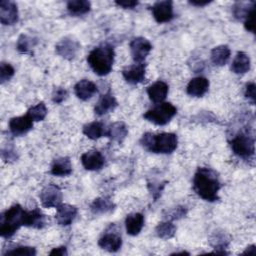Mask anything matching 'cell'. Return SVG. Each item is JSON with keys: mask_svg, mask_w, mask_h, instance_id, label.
<instances>
[{"mask_svg": "<svg viewBox=\"0 0 256 256\" xmlns=\"http://www.w3.org/2000/svg\"><path fill=\"white\" fill-rule=\"evenodd\" d=\"M229 143L232 151L238 157H241L243 159H249L254 155V138L246 132L238 133L230 140Z\"/></svg>", "mask_w": 256, "mask_h": 256, "instance_id": "cell-6", "label": "cell"}, {"mask_svg": "<svg viewBox=\"0 0 256 256\" xmlns=\"http://www.w3.org/2000/svg\"><path fill=\"white\" fill-rule=\"evenodd\" d=\"M81 163L86 170H100L105 163V158L98 150H89L81 155Z\"/></svg>", "mask_w": 256, "mask_h": 256, "instance_id": "cell-11", "label": "cell"}, {"mask_svg": "<svg viewBox=\"0 0 256 256\" xmlns=\"http://www.w3.org/2000/svg\"><path fill=\"white\" fill-rule=\"evenodd\" d=\"M151 49V43L144 37H136L130 42L131 55L136 63H142L150 53Z\"/></svg>", "mask_w": 256, "mask_h": 256, "instance_id": "cell-9", "label": "cell"}, {"mask_svg": "<svg viewBox=\"0 0 256 256\" xmlns=\"http://www.w3.org/2000/svg\"><path fill=\"white\" fill-rule=\"evenodd\" d=\"M250 69V58L244 52H238L232 61L231 70L235 74H244Z\"/></svg>", "mask_w": 256, "mask_h": 256, "instance_id": "cell-26", "label": "cell"}, {"mask_svg": "<svg viewBox=\"0 0 256 256\" xmlns=\"http://www.w3.org/2000/svg\"><path fill=\"white\" fill-rule=\"evenodd\" d=\"M115 4L119 7L125 8V9H132L138 5V1L133 0H124V1H115Z\"/></svg>", "mask_w": 256, "mask_h": 256, "instance_id": "cell-41", "label": "cell"}, {"mask_svg": "<svg viewBox=\"0 0 256 256\" xmlns=\"http://www.w3.org/2000/svg\"><path fill=\"white\" fill-rule=\"evenodd\" d=\"M255 5V3L253 2L251 4V6L249 4L246 3H242V2H238L233 6V14L237 19H242L245 18V16L247 15L248 11Z\"/></svg>", "mask_w": 256, "mask_h": 256, "instance_id": "cell-35", "label": "cell"}, {"mask_svg": "<svg viewBox=\"0 0 256 256\" xmlns=\"http://www.w3.org/2000/svg\"><path fill=\"white\" fill-rule=\"evenodd\" d=\"M49 254L56 255V256H65L68 254V252H67V248L65 246H60L57 248H53Z\"/></svg>", "mask_w": 256, "mask_h": 256, "instance_id": "cell-42", "label": "cell"}, {"mask_svg": "<svg viewBox=\"0 0 256 256\" xmlns=\"http://www.w3.org/2000/svg\"><path fill=\"white\" fill-rule=\"evenodd\" d=\"M144 226V216L141 213L135 212L127 215L125 219L126 232L131 236L138 235Z\"/></svg>", "mask_w": 256, "mask_h": 256, "instance_id": "cell-21", "label": "cell"}, {"mask_svg": "<svg viewBox=\"0 0 256 256\" xmlns=\"http://www.w3.org/2000/svg\"><path fill=\"white\" fill-rule=\"evenodd\" d=\"M155 232H156V235L159 238L167 240V239H170V238L174 237V235L176 233V227L171 221L166 220V221L160 222L156 226Z\"/></svg>", "mask_w": 256, "mask_h": 256, "instance_id": "cell-30", "label": "cell"}, {"mask_svg": "<svg viewBox=\"0 0 256 256\" xmlns=\"http://www.w3.org/2000/svg\"><path fill=\"white\" fill-rule=\"evenodd\" d=\"M51 173L55 176L64 177L72 173V164L68 157H59L53 161Z\"/></svg>", "mask_w": 256, "mask_h": 256, "instance_id": "cell-23", "label": "cell"}, {"mask_svg": "<svg viewBox=\"0 0 256 256\" xmlns=\"http://www.w3.org/2000/svg\"><path fill=\"white\" fill-rule=\"evenodd\" d=\"M46 225L45 215L38 209H33L27 211V220L26 227L41 229Z\"/></svg>", "mask_w": 256, "mask_h": 256, "instance_id": "cell-28", "label": "cell"}, {"mask_svg": "<svg viewBox=\"0 0 256 256\" xmlns=\"http://www.w3.org/2000/svg\"><path fill=\"white\" fill-rule=\"evenodd\" d=\"M255 83L254 82H249L246 84V87H245V97L251 101L252 104L255 103V100H256V94H255Z\"/></svg>", "mask_w": 256, "mask_h": 256, "instance_id": "cell-40", "label": "cell"}, {"mask_svg": "<svg viewBox=\"0 0 256 256\" xmlns=\"http://www.w3.org/2000/svg\"><path fill=\"white\" fill-rule=\"evenodd\" d=\"M220 188L221 184L214 170L206 167L197 169L193 178V189L199 197L209 202L217 201Z\"/></svg>", "mask_w": 256, "mask_h": 256, "instance_id": "cell-1", "label": "cell"}, {"mask_svg": "<svg viewBox=\"0 0 256 256\" xmlns=\"http://www.w3.org/2000/svg\"><path fill=\"white\" fill-rule=\"evenodd\" d=\"M152 15L157 23H166L173 19V3L172 1H158L155 2L151 7Z\"/></svg>", "mask_w": 256, "mask_h": 256, "instance_id": "cell-10", "label": "cell"}, {"mask_svg": "<svg viewBox=\"0 0 256 256\" xmlns=\"http://www.w3.org/2000/svg\"><path fill=\"white\" fill-rule=\"evenodd\" d=\"M209 88V81L205 77L192 78L186 88L187 93L193 97H202Z\"/></svg>", "mask_w": 256, "mask_h": 256, "instance_id": "cell-19", "label": "cell"}, {"mask_svg": "<svg viewBox=\"0 0 256 256\" xmlns=\"http://www.w3.org/2000/svg\"><path fill=\"white\" fill-rule=\"evenodd\" d=\"M97 86L90 80L82 79L74 86L75 95L83 101L90 99L95 93H97Z\"/></svg>", "mask_w": 256, "mask_h": 256, "instance_id": "cell-18", "label": "cell"}, {"mask_svg": "<svg viewBox=\"0 0 256 256\" xmlns=\"http://www.w3.org/2000/svg\"><path fill=\"white\" fill-rule=\"evenodd\" d=\"M146 73V65L143 63H137L131 65L122 71V75L127 83L136 85L145 80Z\"/></svg>", "mask_w": 256, "mask_h": 256, "instance_id": "cell-13", "label": "cell"}, {"mask_svg": "<svg viewBox=\"0 0 256 256\" xmlns=\"http://www.w3.org/2000/svg\"><path fill=\"white\" fill-rule=\"evenodd\" d=\"M98 245L108 252H117L122 246V238L118 233L108 231L100 237Z\"/></svg>", "mask_w": 256, "mask_h": 256, "instance_id": "cell-16", "label": "cell"}, {"mask_svg": "<svg viewBox=\"0 0 256 256\" xmlns=\"http://www.w3.org/2000/svg\"><path fill=\"white\" fill-rule=\"evenodd\" d=\"M40 201L43 207L51 208V207H58L62 204V191L61 189L55 184H48L45 186L42 191L40 192Z\"/></svg>", "mask_w": 256, "mask_h": 256, "instance_id": "cell-7", "label": "cell"}, {"mask_svg": "<svg viewBox=\"0 0 256 256\" xmlns=\"http://www.w3.org/2000/svg\"><path fill=\"white\" fill-rule=\"evenodd\" d=\"M115 209V204L109 197H98L93 200L90 210L94 214H106Z\"/></svg>", "mask_w": 256, "mask_h": 256, "instance_id": "cell-24", "label": "cell"}, {"mask_svg": "<svg viewBox=\"0 0 256 256\" xmlns=\"http://www.w3.org/2000/svg\"><path fill=\"white\" fill-rule=\"evenodd\" d=\"M0 21L3 25H13L18 21V8L12 1L0 2Z\"/></svg>", "mask_w": 256, "mask_h": 256, "instance_id": "cell-12", "label": "cell"}, {"mask_svg": "<svg viewBox=\"0 0 256 256\" xmlns=\"http://www.w3.org/2000/svg\"><path fill=\"white\" fill-rule=\"evenodd\" d=\"M27 115L33 121H42L47 115L46 105L43 102H39L38 104H36L28 109Z\"/></svg>", "mask_w": 256, "mask_h": 256, "instance_id": "cell-33", "label": "cell"}, {"mask_svg": "<svg viewBox=\"0 0 256 256\" xmlns=\"http://www.w3.org/2000/svg\"><path fill=\"white\" fill-rule=\"evenodd\" d=\"M33 127V120L26 114L24 116L13 117L9 121L10 132L15 136H21L29 132Z\"/></svg>", "mask_w": 256, "mask_h": 256, "instance_id": "cell-14", "label": "cell"}, {"mask_svg": "<svg viewBox=\"0 0 256 256\" xmlns=\"http://www.w3.org/2000/svg\"><path fill=\"white\" fill-rule=\"evenodd\" d=\"M78 209L71 204H60L57 207V212L55 215L56 222L61 226H68L72 224L76 218Z\"/></svg>", "mask_w": 256, "mask_h": 256, "instance_id": "cell-15", "label": "cell"}, {"mask_svg": "<svg viewBox=\"0 0 256 256\" xmlns=\"http://www.w3.org/2000/svg\"><path fill=\"white\" fill-rule=\"evenodd\" d=\"M68 96V92L66 89L64 88H61V87H58L54 90L53 94H52V101L54 103H57V104H60L62 103Z\"/></svg>", "mask_w": 256, "mask_h": 256, "instance_id": "cell-39", "label": "cell"}, {"mask_svg": "<svg viewBox=\"0 0 256 256\" xmlns=\"http://www.w3.org/2000/svg\"><path fill=\"white\" fill-rule=\"evenodd\" d=\"M5 255H19V256H34L36 255V249L30 246H17L8 250Z\"/></svg>", "mask_w": 256, "mask_h": 256, "instance_id": "cell-34", "label": "cell"}, {"mask_svg": "<svg viewBox=\"0 0 256 256\" xmlns=\"http://www.w3.org/2000/svg\"><path fill=\"white\" fill-rule=\"evenodd\" d=\"M169 91L168 85L164 81H156L147 88V94L154 103H162Z\"/></svg>", "mask_w": 256, "mask_h": 256, "instance_id": "cell-20", "label": "cell"}, {"mask_svg": "<svg viewBox=\"0 0 256 256\" xmlns=\"http://www.w3.org/2000/svg\"><path fill=\"white\" fill-rule=\"evenodd\" d=\"M80 50V43L71 36H66L60 39L55 45L56 53L68 60L76 57L78 51Z\"/></svg>", "mask_w": 256, "mask_h": 256, "instance_id": "cell-8", "label": "cell"}, {"mask_svg": "<svg viewBox=\"0 0 256 256\" xmlns=\"http://www.w3.org/2000/svg\"><path fill=\"white\" fill-rule=\"evenodd\" d=\"M127 135H128V129L126 124L122 121H117L112 123L108 127L105 136L109 137L114 142L122 143Z\"/></svg>", "mask_w": 256, "mask_h": 256, "instance_id": "cell-22", "label": "cell"}, {"mask_svg": "<svg viewBox=\"0 0 256 256\" xmlns=\"http://www.w3.org/2000/svg\"><path fill=\"white\" fill-rule=\"evenodd\" d=\"M189 3L191 5H194V6H197V7H202V6H206L209 3H211V1H208V0H191V1H189Z\"/></svg>", "mask_w": 256, "mask_h": 256, "instance_id": "cell-43", "label": "cell"}, {"mask_svg": "<svg viewBox=\"0 0 256 256\" xmlns=\"http://www.w3.org/2000/svg\"><path fill=\"white\" fill-rule=\"evenodd\" d=\"M186 214H187V209L185 207L177 206V207L171 209L170 211H168L167 214L165 215V217L167 220L172 221V220H177V219L183 218V217H185Z\"/></svg>", "mask_w": 256, "mask_h": 256, "instance_id": "cell-37", "label": "cell"}, {"mask_svg": "<svg viewBox=\"0 0 256 256\" xmlns=\"http://www.w3.org/2000/svg\"><path fill=\"white\" fill-rule=\"evenodd\" d=\"M177 108L169 102L159 103L157 106L149 109L143 115V117L156 125H166L176 115Z\"/></svg>", "mask_w": 256, "mask_h": 256, "instance_id": "cell-5", "label": "cell"}, {"mask_svg": "<svg viewBox=\"0 0 256 256\" xmlns=\"http://www.w3.org/2000/svg\"><path fill=\"white\" fill-rule=\"evenodd\" d=\"M229 242H230L229 237L224 232H215L210 237V244L214 247L215 251L221 249L222 251L226 252L225 249L228 247Z\"/></svg>", "mask_w": 256, "mask_h": 256, "instance_id": "cell-31", "label": "cell"}, {"mask_svg": "<svg viewBox=\"0 0 256 256\" xmlns=\"http://www.w3.org/2000/svg\"><path fill=\"white\" fill-rule=\"evenodd\" d=\"M27 211L19 204H15L0 216V235L3 238L12 237L21 226H26Z\"/></svg>", "mask_w": 256, "mask_h": 256, "instance_id": "cell-4", "label": "cell"}, {"mask_svg": "<svg viewBox=\"0 0 256 256\" xmlns=\"http://www.w3.org/2000/svg\"><path fill=\"white\" fill-rule=\"evenodd\" d=\"M230 48L227 45H219L211 50V61L214 65L223 66L230 58Z\"/></svg>", "mask_w": 256, "mask_h": 256, "instance_id": "cell-25", "label": "cell"}, {"mask_svg": "<svg viewBox=\"0 0 256 256\" xmlns=\"http://www.w3.org/2000/svg\"><path fill=\"white\" fill-rule=\"evenodd\" d=\"M117 105L118 103L116 98L110 92H107L104 95H102L96 103L94 107V112L96 115L102 116L104 114L109 113L110 111H113L117 107Z\"/></svg>", "mask_w": 256, "mask_h": 256, "instance_id": "cell-17", "label": "cell"}, {"mask_svg": "<svg viewBox=\"0 0 256 256\" xmlns=\"http://www.w3.org/2000/svg\"><path fill=\"white\" fill-rule=\"evenodd\" d=\"M37 41L33 39L32 37L22 34L19 36L17 43H16V48L20 53H28L35 45Z\"/></svg>", "mask_w": 256, "mask_h": 256, "instance_id": "cell-32", "label": "cell"}, {"mask_svg": "<svg viewBox=\"0 0 256 256\" xmlns=\"http://www.w3.org/2000/svg\"><path fill=\"white\" fill-rule=\"evenodd\" d=\"M114 49L109 44H101L95 47L87 56V62L95 74L99 76L108 75L114 63Z\"/></svg>", "mask_w": 256, "mask_h": 256, "instance_id": "cell-3", "label": "cell"}, {"mask_svg": "<svg viewBox=\"0 0 256 256\" xmlns=\"http://www.w3.org/2000/svg\"><path fill=\"white\" fill-rule=\"evenodd\" d=\"M83 134L91 140H97L103 135H106L104 125L101 122H90L83 127Z\"/></svg>", "mask_w": 256, "mask_h": 256, "instance_id": "cell-27", "label": "cell"}, {"mask_svg": "<svg viewBox=\"0 0 256 256\" xmlns=\"http://www.w3.org/2000/svg\"><path fill=\"white\" fill-rule=\"evenodd\" d=\"M255 252H256L255 245H251V246L247 247V249L243 252V254H255Z\"/></svg>", "mask_w": 256, "mask_h": 256, "instance_id": "cell-44", "label": "cell"}, {"mask_svg": "<svg viewBox=\"0 0 256 256\" xmlns=\"http://www.w3.org/2000/svg\"><path fill=\"white\" fill-rule=\"evenodd\" d=\"M254 15H255V5L248 11L247 15L245 16L244 21V27L247 31L254 33L255 31V25H254Z\"/></svg>", "mask_w": 256, "mask_h": 256, "instance_id": "cell-38", "label": "cell"}, {"mask_svg": "<svg viewBox=\"0 0 256 256\" xmlns=\"http://www.w3.org/2000/svg\"><path fill=\"white\" fill-rule=\"evenodd\" d=\"M15 70L9 63L2 62L0 65V82L3 84L6 81L10 80L14 75Z\"/></svg>", "mask_w": 256, "mask_h": 256, "instance_id": "cell-36", "label": "cell"}, {"mask_svg": "<svg viewBox=\"0 0 256 256\" xmlns=\"http://www.w3.org/2000/svg\"><path fill=\"white\" fill-rule=\"evenodd\" d=\"M91 8V3L86 0H72L67 3V10L71 15L80 16L88 13Z\"/></svg>", "mask_w": 256, "mask_h": 256, "instance_id": "cell-29", "label": "cell"}, {"mask_svg": "<svg viewBox=\"0 0 256 256\" xmlns=\"http://www.w3.org/2000/svg\"><path fill=\"white\" fill-rule=\"evenodd\" d=\"M140 143L149 152L158 154H169L177 148L178 138L177 135L174 133L162 132L159 134H154L151 132H147L142 135Z\"/></svg>", "mask_w": 256, "mask_h": 256, "instance_id": "cell-2", "label": "cell"}]
</instances>
